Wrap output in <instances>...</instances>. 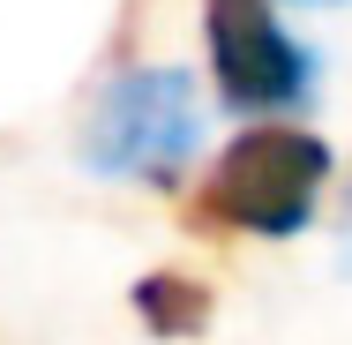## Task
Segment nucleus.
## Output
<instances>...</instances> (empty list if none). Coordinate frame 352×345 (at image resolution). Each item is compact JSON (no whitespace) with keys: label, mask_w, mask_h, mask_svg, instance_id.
Returning a JSON list of instances; mask_svg holds the SVG:
<instances>
[{"label":"nucleus","mask_w":352,"mask_h":345,"mask_svg":"<svg viewBox=\"0 0 352 345\" xmlns=\"http://www.w3.org/2000/svg\"><path fill=\"white\" fill-rule=\"evenodd\" d=\"M330 188V143L315 128H240L217 150L210 180L188 196V233H255V240H292L315 225V203Z\"/></svg>","instance_id":"1"},{"label":"nucleus","mask_w":352,"mask_h":345,"mask_svg":"<svg viewBox=\"0 0 352 345\" xmlns=\"http://www.w3.org/2000/svg\"><path fill=\"white\" fill-rule=\"evenodd\" d=\"M195 143H203V105L188 68H120L82 113V165L113 180L173 188Z\"/></svg>","instance_id":"2"},{"label":"nucleus","mask_w":352,"mask_h":345,"mask_svg":"<svg viewBox=\"0 0 352 345\" xmlns=\"http://www.w3.org/2000/svg\"><path fill=\"white\" fill-rule=\"evenodd\" d=\"M203 45L232 113H285L315 90V53L278 23L270 0H203Z\"/></svg>","instance_id":"3"},{"label":"nucleus","mask_w":352,"mask_h":345,"mask_svg":"<svg viewBox=\"0 0 352 345\" xmlns=\"http://www.w3.org/2000/svg\"><path fill=\"white\" fill-rule=\"evenodd\" d=\"M128 308H135V323L150 331V338H203L217 315L210 285L188 271H142L135 293H128Z\"/></svg>","instance_id":"4"}]
</instances>
